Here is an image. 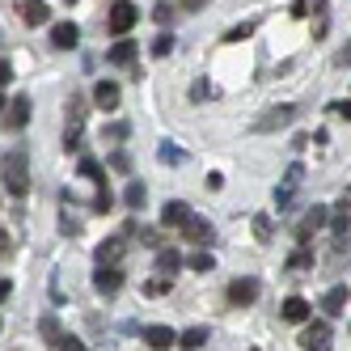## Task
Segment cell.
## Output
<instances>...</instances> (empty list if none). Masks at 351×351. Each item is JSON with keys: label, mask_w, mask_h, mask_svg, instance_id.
<instances>
[{"label": "cell", "mask_w": 351, "mask_h": 351, "mask_svg": "<svg viewBox=\"0 0 351 351\" xmlns=\"http://www.w3.org/2000/svg\"><path fill=\"white\" fill-rule=\"evenodd\" d=\"M5 191L9 195H26L30 191V161H26L21 148L5 153Z\"/></svg>", "instance_id": "obj_1"}, {"label": "cell", "mask_w": 351, "mask_h": 351, "mask_svg": "<svg viewBox=\"0 0 351 351\" xmlns=\"http://www.w3.org/2000/svg\"><path fill=\"white\" fill-rule=\"evenodd\" d=\"M81 128H85V102L68 97V128H64V153H77L81 144Z\"/></svg>", "instance_id": "obj_2"}, {"label": "cell", "mask_w": 351, "mask_h": 351, "mask_svg": "<svg viewBox=\"0 0 351 351\" xmlns=\"http://www.w3.org/2000/svg\"><path fill=\"white\" fill-rule=\"evenodd\" d=\"M140 21V9L136 5H128V0H119V5H110V17H106V26H110V34H128L132 26Z\"/></svg>", "instance_id": "obj_3"}, {"label": "cell", "mask_w": 351, "mask_h": 351, "mask_svg": "<svg viewBox=\"0 0 351 351\" xmlns=\"http://www.w3.org/2000/svg\"><path fill=\"white\" fill-rule=\"evenodd\" d=\"M322 224H330V208L313 204V208H309V216L296 224V241H300V245H309V237H313V233L322 229Z\"/></svg>", "instance_id": "obj_4"}, {"label": "cell", "mask_w": 351, "mask_h": 351, "mask_svg": "<svg viewBox=\"0 0 351 351\" xmlns=\"http://www.w3.org/2000/svg\"><path fill=\"white\" fill-rule=\"evenodd\" d=\"M300 347H305V351H330V326H326V322L305 326V330H300Z\"/></svg>", "instance_id": "obj_5"}, {"label": "cell", "mask_w": 351, "mask_h": 351, "mask_svg": "<svg viewBox=\"0 0 351 351\" xmlns=\"http://www.w3.org/2000/svg\"><path fill=\"white\" fill-rule=\"evenodd\" d=\"M191 220H195V212L182 204V199H169V204L161 208V224H165V229H186Z\"/></svg>", "instance_id": "obj_6"}, {"label": "cell", "mask_w": 351, "mask_h": 351, "mask_svg": "<svg viewBox=\"0 0 351 351\" xmlns=\"http://www.w3.org/2000/svg\"><path fill=\"white\" fill-rule=\"evenodd\" d=\"M296 119V106H271L263 119H254V132H275V128H288Z\"/></svg>", "instance_id": "obj_7"}, {"label": "cell", "mask_w": 351, "mask_h": 351, "mask_svg": "<svg viewBox=\"0 0 351 351\" xmlns=\"http://www.w3.org/2000/svg\"><path fill=\"white\" fill-rule=\"evenodd\" d=\"M26 123H30V97H26V93H17L13 102L5 106V128L17 132V128H26Z\"/></svg>", "instance_id": "obj_8"}, {"label": "cell", "mask_w": 351, "mask_h": 351, "mask_svg": "<svg viewBox=\"0 0 351 351\" xmlns=\"http://www.w3.org/2000/svg\"><path fill=\"white\" fill-rule=\"evenodd\" d=\"M93 288L102 292V296H114V292L123 288V271H119V267H97V271H93Z\"/></svg>", "instance_id": "obj_9"}, {"label": "cell", "mask_w": 351, "mask_h": 351, "mask_svg": "<svg viewBox=\"0 0 351 351\" xmlns=\"http://www.w3.org/2000/svg\"><path fill=\"white\" fill-rule=\"evenodd\" d=\"M229 300H233V305H254V300H258V280H245V275L233 280L229 284Z\"/></svg>", "instance_id": "obj_10"}, {"label": "cell", "mask_w": 351, "mask_h": 351, "mask_svg": "<svg viewBox=\"0 0 351 351\" xmlns=\"http://www.w3.org/2000/svg\"><path fill=\"white\" fill-rule=\"evenodd\" d=\"M144 343H148V347H157V351H169V347H178L182 339L173 335L169 326H148V330H144Z\"/></svg>", "instance_id": "obj_11"}, {"label": "cell", "mask_w": 351, "mask_h": 351, "mask_svg": "<svg viewBox=\"0 0 351 351\" xmlns=\"http://www.w3.org/2000/svg\"><path fill=\"white\" fill-rule=\"evenodd\" d=\"M51 43L60 47V51H72V47L81 43V30H77V21H60V26L51 30Z\"/></svg>", "instance_id": "obj_12"}, {"label": "cell", "mask_w": 351, "mask_h": 351, "mask_svg": "<svg viewBox=\"0 0 351 351\" xmlns=\"http://www.w3.org/2000/svg\"><path fill=\"white\" fill-rule=\"evenodd\" d=\"M123 254H128V245H123V237H106L102 245H97V263H102V267H114Z\"/></svg>", "instance_id": "obj_13"}, {"label": "cell", "mask_w": 351, "mask_h": 351, "mask_svg": "<svg viewBox=\"0 0 351 351\" xmlns=\"http://www.w3.org/2000/svg\"><path fill=\"white\" fill-rule=\"evenodd\" d=\"M330 229H335V237H347V229H351V204H347V195L330 208Z\"/></svg>", "instance_id": "obj_14"}, {"label": "cell", "mask_w": 351, "mask_h": 351, "mask_svg": "<svg viewBox=\"0 0 351 351\" xmlns=\"http://www.w3.org/2000/svg\"><path fill=\"white\" fill-rule=\"evenodd\" d=\"M17 9H21V21H26V26H43V21L51 17V9H47L43 0H21Z\"/></svg>", "instance_id": "obj_15"}, {"label": "cell", "mask_w": 351, "mask_h": 351, "mask_svg": "<svg viewBox=\"0 0 351 351\" xmlns=\"http://www.w3.org/2000/svg\"><path fill=\"white\" fill-rule=\"evenodd\" d=\"M182 233H186V241H191V245H208V241H212V220H204V216H195V220L186 224Z\"/></svg>", "instance_id": "obj_16"}, {"label": "cell", "mask_w": 351, "mask_h": 351, "mask_svg": "<svg viewBox=\"0 0 351 351\" xmlns=\"http://www.w3.org/2000/svg\"><path fill=\"white\" fill-rule=\"evenodd\" d=\"M93 102L102 106V110H114V106H119V85H114V81H97V85H93Z\"/></svg>", "instance_id": "obj_17"}, {"label": "cell", "mask_w": 351, "mask_h": 351, "mask_svg": "<svg viewBox=\"0 0 351 351\" xmlns=\"http://www.w3.org/2000/svg\"><path fill=\"white\" fill-rule=\"evenodd\" d=\"M60 233L64 237H77L81 233V216H72V195L64 191V208H60Z\"/></svg>", "instance_id": "obj_18"}, {"label": "cell", "mask_w": 351, "mask_h": 351, "mask_svg": "<svg viewBox=\"0 0 351 351\" xmlns=\"http://www.w3.org/2000/svg\"><path fill=\"white\" fill-rule=\"evenodd\" d=\"M280 313H284V322H296L300 326V322H309V300L305 296H288Z\"/></svg>", "instance_id": "obj_19"}, {"label": "cell", "mask_w": 351, "mask_h": 351, "mask_svg": "<svg viewBox=\"0 0 351 351\" xmlns=\"http://www.w3.org/2000/svg\"><path fill=\"white\" fill-rule=\"evenodd\" d=\"M136 56H140V47H136V43H128V38L110 47V64H123V68H128V64H136Z\"/></svg>", "instance_id": "obj_20"}, {"label": "cell", "mask_w": 351, "mask_h": 351, "mask_svg": "<svg viewBox=\"0 0 351 351\" xmlns=\"http://www.w3.org/2000/svg\"><path fill=\"white\" fill-rule=\"evenodd\" d=\"M38 330H43V339L47 343H64V335H60V322H56V313H43V322H38Z\"/></svg>", "instance_id": "obj_21"}, {"label": "cell", "mask_w": 351, "mask_h": 351, "mask_svg": "<svg viewBox=\"0 0 351 351\" xmlns=\"http://www.w3.org/2000/svg\"><path fill=\"white\" fill-rule=\"evenodd\" d=\"M343 305H347V288H343V284L330 288V292H326V300H322V309H326V313H343Z\"/></svg>", "instance_id": "obj_22"}, {"label": "cell", "mask_w": 351, "mask_h": 351, "mask_svg": "<svg viewBox=\"0 0 351 351\" xmlns=\"http://www.w3.org/2000/svg\"><path fill=\"white\" fill-rule=\"evenodd\" d=\"M157 267H161V275L178 271L182 267V254H178V250H157Z\"/></svg>", "instance_id": "obj_23"}, {"label": "cell", "mask_w": 351, "mask_h": 351, "mask_svg": "<svg viewBox=\"0 0 351 351\" xmlns=\"http://www.w3.org/2000/svg\"><path fill=\"white\" fill-rule=\"evenodd\" d=\"M204 343H208V330H204V326H195V330H186V335H182V343H178V347H182V351H199Z\"/></svg>", "instance_id": "obj_24"}, {"label": "cell", "mask_w": 351, "mask_h": 351, "mask_svg": "<svg viewBox=\"0 0 351 351\" xmlns=\"http://www.w3.org/2000/svg\"><path fill=\"white\" fill-rule=\"evenodd\" d=\"M309 263H313V245H296L292 258H288V271H300V267H309Z\"/></svg>", "instance_id": "obj_25"}, {"label": "cell", "mask_w": 351, "mask_h": 351, "mask_svg": "<svg viewBox=\"0 0 351 351\" xmlns=\"http://www.w3.org/2000/svg\"><path fill=\"white\" fill-rule=\"evenodd\" d=\"M254 237H258L263 245L271 241V216H267V212H254Z\"/></svg>", "instance_id": "obj_26"}, {"label": "cell", "mask_w": 351, "mask_h": 351, "mask_svg": "<svg viewBox=\"0 0 351 351\" xmlns=\"http://www.w3.org/2000/svg\"><path fill=\"white\" fill-rule=\"evenodd\" d=\"M173 288V280H165V275H157V280H148L144 284V296H165Z\"/></svg>", "instance_id": "obj_27"}, {"label": "cell", "mask_w": 351, "mask_h": 351, "mask_svg": "<svg viewBox=\"0 0 351 351\" xmlns=\"http://www.w3.org/2000/svg\"><path fill=\"white\" fill-rule=\"evenodd\" d=\"M250 34H254V21H237V26L224 34V43H241V38H250Z\"/></svg>", "instance_id": "obj_28"}, {"label": "cell", "mask_w": 351, "mask_h": 351, "mask_svg": "<svg viewBox=\"0 0 351 351\" xmlns=\"http://www.w3.org/2000/svg\"><path fill=\"white\" fill-rule=\"evenodd\" d=\"M81 173H85V178H93L97 186H102V182H106V178H102V165H97L93 157H81Z\"/></svg>", "instance_id": "obj_29"}, {"label": "cell", "mask_w": 351, "mask_h": 351, "mask_svg": "<svg viewBox=\"0 0 351 351\" xmlns=\"http://www.w3.org/2000/svg\"><path fill=\"white\" fill-rule=\"evenodd\" d=\"M157 157H161L165 165H182V148H173V144H161V148H157Z\"/></svg>", "instance_id": "obj_30"}, {"label": "cell", "mask_w": 351, "mask_h": 351, "mask_svg": "<svg viewBox=\"0 0 351 351\" xmlns=\"http://www.w3.org/2000/svg\"><path fill=\"white\" fill-rule=\"evenodd\" d=\"M186 267H191V271H212V254H208V250H199V254L186 258Z\"/></svg>", "instance_id": "obj_31"}, {"label": "cell", "mask_w": 351, "mask_h": 351, "mask_svg": "<svg viewBox=\"0 0 351 351\" xmlns=\"http://www.w3.org/2000/svg\"><path fill=\"white\" fill-rule=\"evenodd\" d=\"M123 199H128V208H140V204H144V182H132Z\"/></svg>", "instance_id": "obj_32"}, {"label": "cell", "mask_w": 351, "mask_h": 351, "mask_svg": "<svg viewBox=\"0 0 351 351\" xmlns=\"http://www.w3.org/2000/svg\"><path fill=\"white\" fill-rule=\"evenodd\" d=\"M326 5H309V0H296L292 5V17H309V13H322Z\"/></svg>", "instance_id": "obj_33"}, {"label": "cell", "mask_w": 351, "mask_h": 351, "mask_svg": "<svg viewBox=\"0 0 351 351\" xmlns=\"http://www.w3.org/2000/svg\"><path fill=\"white\" fill-rule=\"evenodd\" d=\"M169 51H173V38L169 34H157L153 38V56H169Z\"/></svg>", "instance_id": "obj_34"}, {"label": "cell", "mask_w": 351, "mask_h": 351, "mask_svg": "<svg viewBox=\"0 0 351 351\" xmlns=\"http://www.w3.org/2000/svg\"><path fill=\"white\" fill-rule=\"evenodd\" d=\"M284 182H288V186H300V182H305V165H288Z\"/></svg>", "instance_id": "obj_35"}, {"label": "cell", "mask_w": 351, "mask_h": 351, "mask_svg": "<svg viewBox=\"0 0 351 351\" xmlns=\"http://www.w3.org/2000/svg\"><path fill=\"white\" fill-rule=\"evenodd\" d=\"M102 136H106V144H110V140H123V136H128V123H106Z\"/></svg>", "instance_id": "obj_36"}, {"label": "cell", "mask_w": 351, "mask_h": 351, "mask_svg": "<svg viewBox=\"0 0 351 351\" xmlns=\"http://www.w3.org/2000/svg\"><path fill=\"white\" fill-rule=\"evenodd\" d=\"M292 191H296V186H288V182H284V186H275V204H280V212L292 204Z\"/></svg>", "instance_id": "obj_37"}, {"label": "cell", "mask_w": 351, "mask_h": 351, "mask_svg": "<svg viewBox=\"0 0 351 351\" xmlns=\"http://www.w3.org/2000/svg\"><path fill=\"white\" fill-rule=\"evenodd\" d=\"M93 208H97V212H110V191H106V182L97 186V199H93Z\"/></svg>", "instance_id": "obj_38"}, {"label": "cell", "mask_w": 351, "mask_h": 351, "mask_svg": "<svg viewBox=\"0 0 351 351\" xmlns=\"http://www.w3.org/2000/svg\"><path fill=\"white\" fill-rule=\"evenodd\" d=\"M153 17H157V26H169V21H173V5H157Z\"/></svg>", "instance_id": "obj_39"}, {"label": "cell", "mask_w": 351, "mask_h": 351, "mask_svg": "<svg viewBox=\"0 0 351 351\" xmlns=\"http://www.w3.org/2000/svg\"><path fill=\"white\" fill-rule=\"evenodd\" d=\"M60 351H89V347H85V343H81L77 335H64V343H60Z\"/></svg>", "instance_id": "obj_40"}, {"label": "cell", "mask_w": 351, "mask_h": 351, "mask_svg": "<svg viewBox=\"0 0 351 351\" xmlns=\"http://www.w3.org/2000/svg\"><path fill=\"white\" fill-rule=\"evenodd\" d=\"M330 114H335V119H347V123H351V102H330Z\"/></svg>", "instance_id": "obj_41"}, {"label": "cell", "mask_w": 351, "mask_h": 351, "mask_svg": "<svg viewBox=\"0 0 351 351\" xmlns=\"http://www.w3.org/2000/svg\"><path fill=\"white\" fill-rule=\"evenodd\" d=\"M191 97H195V102H204V97H208V81H195L191 85Z\"/></svg>", "instance_id": "obj_42"}, {"label": "cell", "mask_w": 351, "mask_h": 351, "mask_svg": "<svg viewBox=\"0 0 351 351\" xmlns=\"http://www.w3.org/2000/svg\"><path fill=\"white\" fill-rule=\"evenodd\" d=\"M335 64H339V68H347V64H351V43H347V47H343V51L335 56Z\"/></svg>", "instance_id": "obj_43"}]
</instances>
